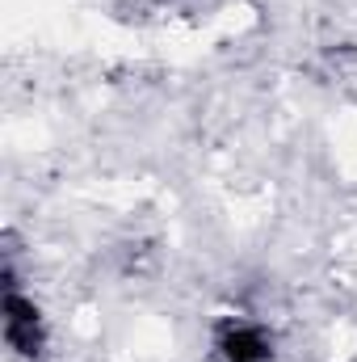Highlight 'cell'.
<instances>
[{
    "label": "cell",
    "instance_id": "obj_1",
    "mask_svg": "<svg viewBox=\"0 0 357 362\" xmlns=\"http://www.w3.org/2000/svg\"><path fill=\"white\" fill-rule=\"evenodd\" d=\"M4 341L17 358L38 362L47 354V325H42V312L34 299H25L17 291V278L13 266H4Z\"/></svg>",
    "mask_w": 357,
    "mask_h": 362
},
{
    "label": "cell",
    "instance_id": "obj_2",
    "mask_svg": "<svg viewBox=\"0 0 357 362\" xmlns=\"http://www.w3.org/2000/svg\"><path fill=\"white\" fill-rule=\"evenodd\" d=\"M214 350L223 354V362H273V341L261 325L248 320H227L214 333Z\"/></svg>",
    "mask_w": 357,
    "mask_h": 362
}]
</instances>
